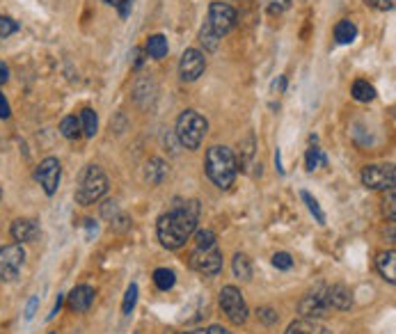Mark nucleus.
Here are the masks:
<instances>
[{"label": "nucleus", "mask_w": 396, "mask_h": 334, "mask_svg": "<svg viewBox=\"0 0 396 334\" xmlns=\"http://www.w3.org/2000/svg\"><path fill=\"white\" fill-rule=\"evenodd\" d=\"M199 222V202L197 199H190V202H183L174 206L172 211L159 218V241L163 243V248L168 250H179L183 248L186 241L195 234Z\"/></svg>", "instance_id": "obj_1"}, {"label": "nucleus", "mask_w": 396, "mask_h": 334, "mask_svg": "<svg viewBox=\"0 0 396 334\" xmlns=\"http://www.w3.org/2000/svg\"><path fill=\"white\" fill-rule=\"evenodd\" d=\"M236 26V10L227 3H211L208 7V17L206 24L201 28V44H204L206 50H215L218 48L220 37H225L231 28Z\"/></svg>", "instance_id": "obj_2"}, {"label": "nucleus", "mask_w": 396, "mask_h": 334, "mask_svg": "<svg viewBox=\"0 0 396 334\" xmlns=\"http://www.w3.org/2000/svg\"><path fill=\"white\" fill-rule=\"evenodd\" d=\"M206 174L220 190H227L231 183L236 181V172H238V163L236 156L229 147H220L215 145L206 151V160H204Z\"/></svg>", "instance_id": "obj_3"}, {"label": "nucleus", "mask_w": 396, "mask_h": 334, "mask_svg": "<svg viewBox=\"0 0 396 334\" xmlns=\"http://www.w3.org/2000/svg\"><path fill=\"white\" fill-rule=\"evenodd\" d=\"M106 190H108V176L103 174V169L99 165H87L78 176L76 202L80 206H92L106 195Z\"/></svg>", "instance_id": "obj_4"}, {"label": "nucleus", "mask_w": 396, "mask_h": 334, "mask_svg": "<svg viewBox=\"0 0 396 334\" xmlns=\"http://www.w3.org/2000/svg\"><path fill=\"white\" fill-rule=\"evenodd\" d=\"M208 131V122L201 117L197 110H186L177 120V138L186 149H199L201 140Z\"/></svg>", "instance_id": "obj_5"}, {"label": "nucleus", "mask_w": 396, "mask_h": 334, "mask_svg": "<svg viewBox=\"0 0 396 334\" xmlns=\"http://www.w3.org/2000/svg\"><path fill=\"white\" fill-rule=\"evenodd\" d=\"M190 268L197 270L204 277H215V275L222 272V252L215 245H208V248H197L190 254Z\"/></svg>", "instance_id": "obj_6"}, {"label": "nucleus", "mask_w": 396, "mask_h": 334, "mask_svg": "<svg viewBox=\"0 0 396 334\" xmlns=\"http://www.w3.org/2000/svg\"><path fill=\"white\" fill-rule=\"evenodd\" d=\"M220 307L234 325H243L248 321V304H245L243 293L236 286H222L220 291Z\"/></svg>", "instance_id": "obj_7"}, {"label": "nucleus", "mask_w": 396, "mask_h": 334, "mask_svg": "<svg viewBox=\"0 0 396 334\" xmlns=\"http://www.w3.org/2000/svg\"><path fill=\"white\" fill-rule=\"evenodd\" d=\"M24 261H26V250L21 248V243L0 248V281L17 279L21 268H24Z\"/></svg>", "instance_id": "obj_8"}, {"label": "nucleus", "mask_w": 396, "mask_h": 334, "mask_svg": "<svg viewBox=\"0 0 396 334\" xmlns=\"http://www.w3.org/2000/svg\"><path fill=\"white\" fill-rule=\"evenodd\" d=\"M330 302H327V295H325V288L323 286H316L314 291L305 293L300 304H298V311L303 314V318H307V321H316V318H323L327 316V311H330Z\"/></svg>", "instance_id": "obj_9"}, {"label": "nucleus", "mask_w": 396, "mask_h": 334, "mask_svg": "<svg viewBox=\"0 0 396 334\" xmlns=\"http://www.w3.org/2000/svg\"><path fill=\"white\" fill-rule=\"evenodd\" d=\"M394 179V165H367L362 169V183L369 190H392Z\"/></svg>", "instance_id": "obj_10"}, {"label": "nucleus", "mask_w": 396, "mask_h": 334, "mask_svg": "<svg viewBox=\"0 0 396 334\" xmlns=\"http://www.w3.org/2000/svg\"><path fill=\"white\" fill-rule=\"evenodd\" d=\"M60 176H62V165H60V160L53 158V156H51V158H44L35 172V179L39 181V185L46 195H55L57 192Z\"/></svg>", "instance_id": "obj_11"}, {"label": "nucleus", "mask_w": 396, "mask_h": 334, "mask_svg": "<svg viewBox=\"0 0 396 334\" xmlns=\"http://www.w3.org/2000/svg\"><path fill=\"white\" fill-rule=\"evenodd\" d=\"M204 69H206V57H204L201 50L188 48L181 55V62H179V73H181V80H186V83L197 80L201 73H204Z\"/></svg>", "instance_id": "obj_12"}, {"label": "nucleus", "mask_w": 396, "mask_h": 334, "mask_svg": "<svg viewBox=\"0 0 396 334\" xmlns=\"http://www.w3.org/2000/svg\"><path fill=\"white\" fill-rule=\"evenodd\" d=\"M94 288L87 286V284H80L76 286L73 291L69 293V300H66V304H69L71 311H76V314H83V311H87L89 307H92L94 302Z\"/></svg>", "instance_id": "obj_13"}, {"label": "nucleus", "mask_w": 396, "mask_h": 334, "mask_svg": "<svg viewBox=\"0 0 396 334\" xmlns=\"http://www.w3.org/2000/svg\"><path fill=\"white\" fill-rule=\"evenodd\" d=\"M10 234H12V239L19 243H33L37 236H39V225L30 218H19L12 222Z\"/></svg>", "instance_id": "obj_14"}, {"label": "nucleus", "mask_w": 396, "mask_h": 334, "mask_svg": "<svg viewBox=\"0 0 396 334\" xmlns=\"http://www.w3.org/2000/svg\"><path fill=\"white\" fill-rule=\"evenodd\" d=\"M325 295H327V302H330L332 309L346 311L353 307V293H350V288L343 284H334L330 288H325Z\"/></svg>", "instance_id": "obj_15"}, {"label": "nucleus", "mask_w": 396, "mask_h": 334, "mask_svg": "<svg viewBox=\"0 0 396 334\" xmlns=\"http://www.w3.org/2000/svg\"><path fill=\"white\" fill-rule=\"evenodd\" d=\"M168 163L163 160V158H152L145 165V179L147 183H152V185H161L163 181L168 179Z\"/></svg>", "instance_id": "obj_16"}, {"label": "nucleus", "mask_w": 396, "mask_h": 334, "mask_svg": "<svg viewBox=\"0 0 396 334\" xmlns=\"http://www.w3.org/2000/svg\"><path fill=\"white\" fill-rule=\"evenodd\" d=\"M376 266H378V272L383 275V279L394 284L396 281V254H394V250L380 252L378 259H376Z\"/></svg>", "instance_id": "obj_17"}, {"label": "nucleus", "mask_w": 396, "mask_h": 334, "mask_svg": "<svg viewBox=\"0 0 396 334\" xmlns=\"http://www.w3.org/2000/svg\"><path fill=\"white\" fill-rule=\"evenodd\" d=\"M284 334H330V330L323 328V325H318L316 321H307V318H303V321L291 323Z\"/></svg>", "instance_id": "obj_18"}, {"label": "nucleus", "mask_w": 396, "mask_h": 334, "mask_svg": "<svg viewBox=\"0 0 396 334\" xmlns=\"http://www.w3.org/2000/svg\"><path fill=\"white\" fill-rule=\"evenodd\" d=\"M355 37H357V26L353 21L343 19L334 26V39H337V44H353Z\"/></svg>", "instance_id": "obj_19"}, {"label": "nucleus", "mask_w": 396, "mask_h": 334, "mask_svg": "<svg viewBox=\"0 0 396 334\" xmlns=\"http://www.w3.org/2000/svg\"><path fill=\"white\" fill-rule=\"evenodd\" d=\"M147 53L154 57V60H163L168 55V39L163 35H152L147 41Z\"/></svg>", "instance_id": "obj_20"}, {"label": "nucleus", "mask_w": 396, "mask_h": 334, "mask_svg": "<svg viewBox=\"0 0 396 334\" xmlns=\"http://www.w3.org/2000/svg\"><path fill=\"white\" fill-rule=\"evenodd\" d=\"M231 268H234V275L238 279H243V281H250L252 279V263H250V259L245 257V254H236L234 257V263H231Z\"/></svg>", "instance_id": "obj_21"}, {"label": "nucleus", "mask_w": 396, "mask_h": 334, "mask_svg": "<svg viewBox=\"0 0 396 334\" xmlns=\"http://www.w3.org/2000/svg\"><path fill=\"white\" fill-rule=\"evenodd\" d=\"M80 129L87 138H94L96 129H99V120H96V113L92 108H85L83 113H80Z\"/></svg>", "instance_id": "obj_22"}, {"label": "nucleus", "mask_w": 396, "mask_h": 334, "mask_svg": "<svg viewBox=\"0 0 396 334\" xmlns=\"http://www.w3.org/2000/svg\"><path fill=\"white\" fill-rule=\"evenodd\" d=\"M154 284L161 288V291H170L172 286L177 284V275L174 270H170V268H159L154 272Z\"/></svg>", "instance_id": "obj_23"}, {"label": "nucleus", "mask_w": 396, "mask_h": 334, "mask_svg": "<svg viewBox=\"0 0 396 334\" xmlns=\"http://www.w3.org/2000/svg\"><path fill=\"white\" fill-rule=\"evenodd\" d=\"M376 96V90L367 83V80H355L353 83V99L360 101V103H367Z\"/></svg>", "instance_id": "obj_24"}, {"label": "nucleus", "mask_w": 396, "mask_h": 334, "mask_svg": "<svg viewBox=\"0 0 396 334\" xmlns=\"http://www.w3.org/2000/svg\"><path fill=\"white\" fill-rule=\"evenodd\" d=\"M60 131H62L64 138L73 140V138L80 136V131H83V129H80V120H76L73 115H69V117H64V120L60 122Z\"/></svg>", "instance_id": "obj_25"}, {"label": "nucleus", "mask_w": 396, "mask_h": 334, "mask_svg": "<svg viewBox=\"0 0 396 334\" xmlns=\"http://www.w3.org/2000/svg\"><path fill=\"white\" fill-rule=\"evenodd\" d=\"M307 169L309 172H314V169H318V167H325L327 165V158H325V154L323 149H318V147H312V149L307 151Z\"/></svg>", "instance_id": "obj_26"}, {"label": "nucleus", "mask_w": 396, "mask_h": 334, "mask_svg": "<svg viewBox=\"0 0 396 334\" xmlns=\"http://www.w3.org/2000/svg\"><path fill=\"white\" fill-rule=\"evenodd\" d=\"M300 197L305 199V204H307L309 213L314 215V218H316V222H318V225H325V213H323V209H321V206H318V202H316V199H314V197L309 195L307 190H303V192H300Z\"/></svg>", "instance_id": "obj_27"}, {"label": "nucleus", "mask_w": 396, "mask_h": 334, "mask_svg": "<svg viewBox=\"0 0 396 334\" xmlns=\"http://www.w3.org/2000/svg\"><path fill=\"white\" fill-rule=\"evenodd\" d=\"M138 302V284H131L129 288H126V295H124V304H122V311L126 316L131 314L133 307H136Z\"/></svg>", "instance_id": "obj_28"}, {"label": "nucleus", "mask_w": 396, "mask_h": 334, "mask_svg": "<svg viewBox=\"0 0 396 334\" xmlns=\"http://www.w3.org/2000/svg\"><path fill=\"white\" fill-rule=\"evenodd\" d=\"M19 30V24L14 19H10V17H0V37H10V35H14Z\"/></svg>", "instance_id": "obj_29"}, {"label": "nucleus", "mask_w": 396, "mask_h": 334, "mask_svg": "<svg viewBox=\"0 0 396 334\" xmlns=\"http://www.w3.org/2000/svg\"><path fill=\"white\" fill-rule=\"evenodd\" d=\"M195 241H197V248H208V245H215V234L211 229H201V232L195 234Z\"/></svg>", "instance_id": "obj_30"}, {"label": "nucleus", "mask_w": 396, "mask_h": 334, "mask_svg": "<svg viewBox=\"0 0 396 334\" xmlns=\"http://www.w3.org/2000/svg\"><path fill=\"white\" fill-rule=\"evenodd\" d=\"M273 266L280 270H289L291 266H294V259H291V254H287V252H278V254L273 257Z\"/></svg>", "instance_id": "obj_31"}, {"label": "nucleus", "mask_w": 396, "mask_h": 334, "mask_svg": "<svg viewBox=\"0 0 396 334\" xmlns=\"http://www.w3.org/2000/svg\"><path fill=\"white\" fill-rule=\"evenodd\" d=\"M291 3H294V0H264L266 10L271 12V14H280V12H284Z\"/></svg>", "instance_id": "obj_32"}, {"label": "nucleus", "mask_w": 396, "mask_h": 334, "mask_svg": "<svg viewBox=\"0 0 396 334\" xmlns=\"http://www.w3.org/2000/svg\"><path fill=\"white\" fill-rule=\"evenodd\" d=\"M106 3H108V5H113V7H117L119 14H122L124 19L129 17L131 7H133V0H106Z\"/></svg>", "instance_id": "obj_33"}, {"label": "nucleus", "mask_w": 396, "mask_h": 334, "mask_svg": "<svg viewBox=\"0 0 396 334\" xmlns=\"http://www.w3.org/2000/svg\"><path fill=\"white\" fill-rule=\"evenodd\" d=\"M259 318L264 321L266 325H273V323H278V314L271 309V307H264V309H259Z\"/></svg>", "instance_id": "obj_34"}, {"label": "nucleus", "mask_w": 396, "mask_h": 334, "mask_svg": "<svg viewBox=\"0 0 396 334\" xmlns=\"http://www.w3.org/2000/svg\"><path fill=\"white\" fill-rule=\"evenodd\" d=\"M371 7H376L380 12H387V10H394V3L396 0H367Z\"/></svg>", "instance_id": "obj_35"}, {"label": "nucleus", "mask_w": 396, "mask_h": 334, "mask_svg": "<svg viewBox=\"0 0 396 334\" xmlns=\"http://www.w3.org/2000/svg\"><path fill=\"white\" fill-rule=\"evenodd\" d=\"M12 115V110H10V103H7V99H5V94L0 92V117H3V120H7V117Z\"/></svg>", "instance_id": "obj_36"}, {"label": "nucleus", "mask_w": 396, "mask_h": 334, "mask_svg": "<svg viewBox=\"0 0 396 334\" xmlns=\"http://www.w3.org/2000/svg\"><path fill=\"white\" fill-rule=\"evenodd\" d=\"M37 304H39V298H37V295H35V298L28 302V309H26V318H28V321H30V318L35 316V311H37Z\"/></svg>", "instance_id": "obj_37"}, {"label": "nucleus", "mask_w": 396, "mask_h": 334, "mask_svg": "<svg viewBox=\"0 0 396 334\" xmlns=\"http://www.w3.org/2000/svg\"><path fill=\"white\" fill-rule=\"evenodd\" d=\"M390 211V220H394V188L390 190V199L385 202V213Z\"/></svg>", "instance_id": "obj_38"}, {"label": "nucleus", "mask_w": 396, "mask_h": 334, "mask_svg": "<svg viewBox=\"0 0 396 334\" xmlns=\"http://www.w3.org/2000/svg\"><path fill=\"white\" fill-rule=\"evenodd\" d=\"M62 302H64V295H57V300L53 304V311L48 314V321H53V318L57 316V311H60V307H62Z\"/></svg>", "instance_id": "obj_39"}, {"label": "nucleus", "mask_w": 396, "mask_h": 334, "mask_svg": "<svg viewBox=\"0 0 396 334\" xmlns=\"http://www.w3.org/2000/svg\"><path fill=\"white\" fill-rule=\"evenodd\" d=\"M7 78H10V66L5 62H0V85L7 83Z\"/></svg>", "instance_id": "obj_40"}, {"label": "nucleus", "mask_w": 396, "mask_h": 334, "mask_svg": "<svg viewBox=\"0 0 396 334\" xmlns=\"http://www.w3.org/2000/svg\"><path fill=\"white\" fill-rule=\"evenodd\" d=\"M206 334H231L227 328H222V325H211V328L206 330Z\"/></svg>", "instance_id": "obj_41"}, {"label": "nucleus", "mask_w": 396, "mask_h": 334, "mask_svg": "<svg viewBox=\"0 0 396 334\" xmlns=\"http://www.w3.org/2000/svg\"><path fill=\"white\" fill-rule=\"evenodd\" d=\"M85 227H87V239H92V236H96V225H94V220H85Z\"/></svg>", "instance_id": "obj_42"}, {"label": "nucleus", "mask_w": 396, "mask_h": 334, "mask_svg": "<svg viewBox=\"0 0 396 334\" xmlns=\"http://www.w3.org/2000/svg\"><path fill=\"white\" fill-rule=\"evenodd\" d=\"M133 57H136V60H133V64H136V66H140V64H142V57H140V50H138V48L133 50Z\"/></svg>", "instance_id": "obj_43"}, {"label": "nucleus", "mask_w": 396, "mask_h": 334, "mask_svg": "<svg viewBox=\"0 0 396 334\" xmlns=\"http://www.w3.org/2000/svg\"><path fill=\"white\" fill-rule=\"evenodd\" d=\"M183 334H206V330H188V332H183Z\"/></svg>", "instance_id": "obj_44"}, {"label": "nucleus", "mask_w": 396, "mask_h": 334, "mask_svg": "<svg viewBox=\"0 0 396 334\" xmlns=\"http://www.w3.org/2000/svg\"><path fill=\"white\" fill-rule=\"evenodd\" d=\"M0 199H3V190H0Z\"/></svg>", "instance_id": "obj_45"}]
</instances>
